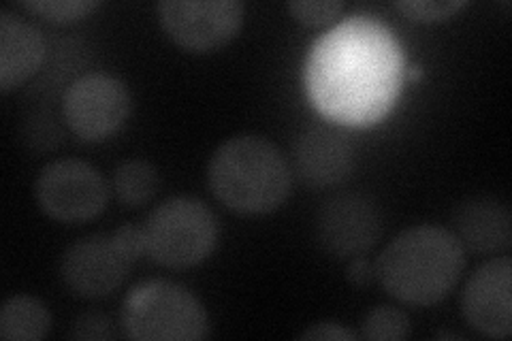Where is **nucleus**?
Here are the masks:
<instances>
[{
  "mask_svg": "<svg viewBox=\"0 0 512 341\" xmlns=\"http://www.w3.org/2000/svg\"><path fill=\"white\" fill-rule=\"evenodd\" d=\"M299 339H316V341H352L357 339V335L350 329H346L344 324L325 320V322H316L310 329L303 331Z\"/></svg>",
  "mask_w": 512,
  "mask_h": 341,
  "instance_id": "nucleus-22",
  "label": "nucleus"
},
{
  "mask_svg": "<svg viewBox=\"0 0 512 341\" xmlns=\"http://www.w3.org/2000/svg\"><path fill=\"white\" fill-rule=\"evenodd\" d=\"M52 329L47 305L32 295H13L0 310V337L7 341H39Z\"/></svg>",
  "mask_w": 512,
  "mask_h": 341,
  "instance_id": "nucleus-15",
  "label": "nucleus"
},
{
  "mask_svg": "<svg viewBox=\"0 0 512 341\" xmlns=\"http://www.w3.org/2000/svg\"><path fill=\"white\" fill-rule=\"evenodd\" d=\"M131 265L133 256L122 248L116 233H99L71 243L62 254L60 275L73 295L101 299L124 284Z\"/></svg>",
  "mask_w": 512,
  "mask_h": 341,
  "instance_id": "nucleus-10",
  "label": "nucleus"
},
{
  "mask_svg": "<svg viewBox=\"0 0 512 341\" xmlns=\"http://www.w3.org/2000/svg\"><path fill=\"white\" fill-rule=\"evenodd\" d=\"M286 9L293 13V18L306 26H323L338 18L344 9L342 0H293Z\"/></svg>",
  "mask_w": 512,
  "mask_h": 341,
  "instance_id": "nucleus-20",
  "label": "nucleus"
},
{
  "mask_svg": "<svg viewBox=\"0 0 512 341\" xmlns=\"http://www.w3.org/2000/svg\"><path fill=\"white\" fill-rule=\"evenodd\" d=\"M62 113L71 131L84 141L114 135L131 113V94L124 81L107 73H88L64 92Z\"/></svg>",
  "mask_w": 512,
  "mask_h": 341,
  "instance_id": "nucleus-8",
  "label": "nucleus"
},
{
  "mask_svg": "<svg viewBox=\"0 0 512 341\" xmlns=\"http://www.w3.org/2000/svg\"><path fill=\"white\" fill-rule=\"evenodd\" d=\"M45 58V39L37 26L7 9L0 11V90L9 92L37 73Z\"/></svg>",
  "mask_w": 512,
  "mask_h": 341,
  "instance_id": "nucleus-14",
  "label": "nucleus"
},
{
  "mask_svg": "<svg viewBox=\"0 0 512 341\" xmlns=\"http://www.w3.org/2000/svg\"><path fill=\"white\" fill-rule=\"evenodd\" d=\"M346 278H348L350 284H355L359 288H365V286H370L376 280V269L363 256L350 258V265L346 267Z\"/></svg>",
  "mask_w": 512,
  "mask_h": 341,
  "instance_id": "nucleus-23",
  "label": "nucleus"
},
{
  "mask_svg": "<svg viewBox=\"0 0 512 341\" xmlns=\"http://www.w3.org/2000/svg\"><path fill=\"white\" fill-rule=\"evenodd\" d=\"M466 5V0H399V3H395V7L402 11L406 18H412L416 22L446 20Z\"/></svg>",
  "mask_w": 512,
  "mask_h": 341,
  "instance_id": "nucleus-19",
  "label": "nucleus"
},
{
  "mask_svg": "<svg viewBox=\"0 0 512 341\" xmlns=\"http://www.w3.org/2000/svg\"><path fill=\"white\" fill-rule=\"evenodd\" d=\"M114 190L126 207H143L160 190L158 169L148 160H124L114 171Z\"/></svg>",
  "mask_w": 512,
  "mask_h": 341,
  "instance_id": "nucleus-16",
  "label": "nucleus"
},
{
  "mask_svg": "<svg viewBox=\"0 0 512 341\" xmlns=\"http://www.w3.org/2000/svg\"><path fill=\"white\" fill-rule=\"evenodd\" d=\"M512 263L508 256L480 265L463 286L461 312L470 327L493 339L512 333Z\"/></svg>",
  "mask_w": 512,
  "mask_h": 341,
  "instance_id": "nucleus-11",
  "label": "nucleus"
},
{
  "mask_svg": "<svg viewBox=\"0 0 512 341\" xmlns=\"http://www.w3.org/2000/svg\"><path fill=\"white\" fill-rule=\"evenodd\" d=\"M207 184L237 214H269L291 192V167L276 143L261 135H237L212 154Z\"/></svg>",
  "mask_w": 512,
  "mask_h": 341,
  "instance_id": "nucleus-3",
  "label": "nucleus"
},
{
  "mask_svg": "<svg viewBox=\"0 0 512 341\" xmlns=\"http://www.w3.org/2000/svg\"><path fill=\"white\" fill-rule=\"evenodd\" d=\"M158 18L167 35L188 52L203 54L227 45L242 28L239 0H163Z\"/></svg>",
  "mask_w": 512,
  "mask_h": 341,
  "instance_id": "nucleus-7",
  "label": "nucleus"
},
{
  "mask_svg": "<svg viewBox=\"0 0 512 341\" xmlns=\"http://www.w3.org/2000/svg\"><path fill=\"white\" fill-rule=\"evenodd\" d=\"M116 237L120 239L122 248L133 256V261H135V258H139L141 254H146V252H143L141 226H137V224H124V226H120V229L116 231Z\"/></svg>",
  "mask_w": 512,
  "mask_h": 341,
  "instance_id": "nucleus-24",
  "label": "nucleus"
},
{
  "mask_svg": "<svg viewBox=\"0 0 512 341\" xmlns=\"http://www.w3.org/2000/svg\"><path fill=\"white\" fill-rule=\"evenodd\" d=\"M35 197L43 214L58 222L79 224L103 214L109 203V186L90 162L58 158L39 173Z\"/></svg>",
  "mask_w": 512,
  "mask_h": 341,
  "instance_id": "nucleus-6",
  "label": "nucleus"
},
{
  "mask_svg": "<svg viewBox=\"0 0 512 341\" xmlns=\"http://www.w3.org/2000/svg\"><path fill=\"white\" fill-rule=\"evenodd\" d=\"M408 75H410L412 79H419V77L423 75V71H421V67H419V64H412V67H410V71H408Z\"/></svg>",
  "mask_w": 512,
  "mask_h": 341,
  "instance_id": "nucleus-25",
  "label": "nucleus"
},
{
  "mask_svg": "<svg viewBox=\"0 0 512 341\" xmlns=\"http://www.w3.org/2000/svg\"><path fill=\"white\" fill-rule=\"evenodd\" d=\"M318 107L344 122H374L387 113L402 81V54L382 26L350 20L320 39L308 62Z\"/></svg>",
  "mask_w": 512,
  "mask_h": 341,
  "instance_id": "nucleus-1",
  "label": "nucleus"
},
{
  "mask_svg": "<svg viewBox=\"0 0 512 341\" xmlns=\"http://www.w3.org/2000/svg\"><path fill=\"white\" fill-rule=\"evenodd\" d=\"M69 337L79 341H101V339L105 341V339H114L116 331L109 316L99 312H86L73 322Z\"/></svg>",
  "mask_w": 512,
  "mask_h": 341,
  "instance_id": "nucleus-21",
  "label": "nucleus"
},
{
  "mask_svg": "<svg viewBox=\"0 0 512 341\" xmlns=\"http://www.w3.org/2000/svg\"><path fill=\"white\" fill-rule=\"evenodd\" d=\"M455 239L474 254H500L512 243L508 207L493 197H474L457 205L453 214Z\"/></svg>",
  "mask_w": 512,
  "mask_h": 341,
  "instance_id": "nucleus-13",
  "label": "nucleus"
},
{
  "mask_svg": "<svg viewBox=\"0 0 512 341\" xmlns=\"http://www.w3.org/2000/svg\"><path fill=\"white\" fill-rule=\"evenodd\" d=\"M436 337H442V339H463V337L457 335V333H438Z\"/></svg>",
  "mask_w": 512,
  "mask_h": 341,
  "instance_id": "nucleus-26",
  "label": "nucleus"
},
{
  "mask_svg": "<svg viewBox=\"0 0 512 341\" xmlns=\"http://www.w3.org/2000/svg\"><path fill=\"white\" fill-rule=\"evenodd\" d=\"M291 158L299 180L314 190L344 184L355 169L352 143L320 124L303 128L295 137Z\"/></svg>",
  "mask_w": 512,
  "mask_h": 341,
  "instance_id": "nucleus-12",
  "label": "nucleus"
},
{
  "mask_svg": "<svg viewBox=\"0 0 512 341\" xmlns=\"http://www.w3.org/2000/svg\"><path fill=\"white\" fill-rule=\"evenodd\" d=\"M20 7L50 22L69 24L86 18L88 13L99 7V3L96 0H24Z\"/></svg>",
  "mask_w": 512,
  "mask_h": 341,
  "instance_id": "nucleus-18",
  "label": "nucleus"
},
{
  "mask_svg": "<svg viewBox=\"0 0 512 341\" xmlns=\"http://www.w3.org/2000/svg\"><path fill=\"white\" fill-rule=\"evenodd\" d=\"M384 231L382 211L361 192H342L327 199L316 214V239L333 258L363 256L370 252Z\"/></svg>",
  "mask_w": 512,
  "mask_h": 341,
  "instance_id": "nucleus-9",
  "label": "nucleus"
},
{
  "mask_svg": "<svg viewBox=\"0 0 512 341\" xmlns=\"http://www.w3.org/2000/svg\"><path fill=\"white\" fill-rule=\"evenodd\" d=\"M410 318L391 305H378L367 312L361 324V335L372 341H402L410 335Z\"/></svg>",
  "mask_w": 512,
  "mask_h": 341,
  "instance_id": "nucleus-17",
  "label": "nucleus"
},
{
  "mask_svg": "<svg viewBox=\"0 0 512 341\" xmlns=\"http://www.w3.org/2000/svg\"><path fill=\"white\" fill-rule=\"evenodd\" d=\"M466 267V250L451 231L419 224L399 233L374 265L376 278L393 299L414 307L442 301Z\"/></svg>",
  "mask_w": 512,
  "mask_h": 341,
  "instance_id": "nucleus-2",
  "label": "nucleus"
},
{
  "mask_svg": "<svg viewBox=\"0 0 512 341\" xmlns=\"http://www.w3.org/2000/svg\"><path fill=\"white\" fill-rule=\"evenodd\" d=\"M122 329L126 337L139 341H195L210 333V318L188 288L148 280L126 295Z\"/></svg>",
  "mask_w": 512,
  "mask_h": 341,
  "instance_id": "nucleus-4",
  "label": "nucleus"
},
{
  "mask_svg": "<svg viewBox=\"0 0 512 341\" xmlns=\"http://www.w3.org/2000/svg\"><path fill=\"white\" fill-rule=\"evenodd\" d=\"M143 252L169 269L192 267L212 254L218 224L212 209L192 197L160 203L141 224Z\"/></svg>",
  "mask_w": 512,
  "mask_h": 341,
  "instance_id": "nucleus-5",
  "label": "nucleus"
}]
</instances>
